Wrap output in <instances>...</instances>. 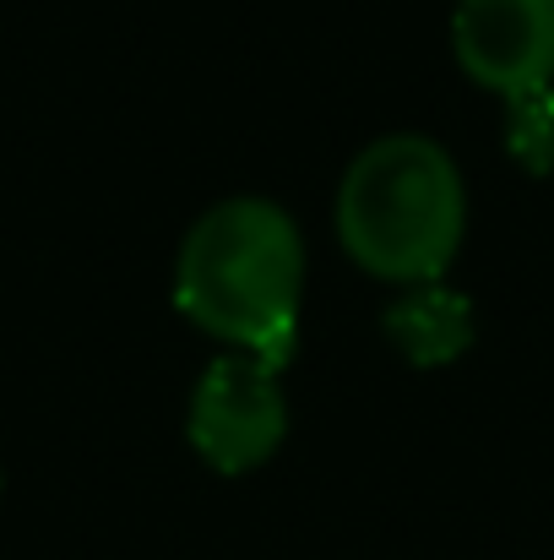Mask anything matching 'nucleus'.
<instances>
[{
    "mask_svg": "<svg viewBox=\"0 0 554 560\" xmlns=\"http://www.w3.org/2000/svg\"><path fill=\"white\" fill-rule=\"evenodd\" d=\"M457 66L511 98L554 88V0H457L451 16Z\"/></svg>",
    "mask_w": 554,
    "mask_h": 560,
    "instance_id": "nucleus-4",
    "label": "nucleus"
},
{
    "mask_svg": "<svg viewBox=\"0 0 554 560\" xmlns=\"http://www.w3.org/2000/svg\"><path fill=\"white\" fill-rule=\"evenodd\" d=\"M305 240L278 201L234 196L190 223L175 261V305L190 327L283 375L299 349Z\"/></svg>",
    "mask_w": 554,
    "mask_h": 560,
    "instance_id": "nucleus-1",
    "label": "nucleus"
},
{
    "mask_svg": "<svg viewBox=\"0 0 554 560\" xmlns=\"http://www.w3.org/2000/svg\"><path fill=\"white\" fill-rule=\"evenodd\" d=\"M386 338L402 349L408 365H451L473 343V305L468 294L435 283H413L391 311H386Z\"/></svg>",
    "mask_w": 554,
    "mask_h": 560,
    "instance_id": "nucleus-5",
    "label": "nucleus"
},
{
    "mask_svg": "<svg viewBox=\"0 0 554 560\" xmlns=\"http://www.w3.org/2000/svg\"><path fill=\"white\" fill-rule=\"evenodd\" d=\"M506 148L522 170L550 175L554 170V88L511 98V120H506Z\"/></svg>",
    "mask_w": 554,
    "mask_h": 560,
    "instance_id": "nucleus-6",
    "label": "nucleus"
},
{
    "mask_svg": "<svg viewBox=\"0 0 554 560\" xmlns=\"http://www.w3.org/2000/svg\"><path fill=\"white\" fill-rule=\"evenodd\" d=\"M288 435V402L283 381L256 354H223L196 381L190 397V446L217 474H250L261 468Z\"/></svg>",
    "mask_w": 554,
    "mask_h": 560,
    "instance_id": "nucleus-3",
    "label": "nucleus"
},
{
    "mask_svg": "<svg viewBox=\"0 0 554 560\" xmlns=\"http://www.w3.org/2000/svg\"><path fill=\"white\" fill-rule=\"evenodd\" d=\"M468 229V190L451 153L429 137L397 131L369 142L338 190L343 250L386 283H435Z\"/></svg>",
    "mask_w": 554,
    "mask_h": 560,
    "instance_id": "nucleus-2",
    "label": "nucleus"
}]
</instances>
